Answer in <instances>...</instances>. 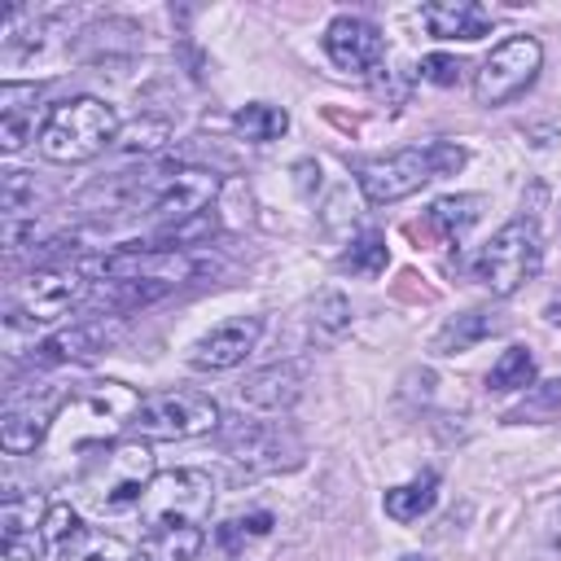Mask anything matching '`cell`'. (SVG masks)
Here are the masks:
<instances>
[{
    "label": "cell",
    "instance_id": "cell-1",
    "mask_svg": "<svg viewBox=\"0 0 561 561\" xmlns=\"http://www.w3.org/2000/svg\"><path fill=\"white\" fill-rule=\"evenodd\" d=\"M118 131H123V123H118L114 105H105L101 96H70L44 114L39 153L48 162H88V158L105 153L118 140Z\"/></svg>",
    "mask_w": 561,
    "mask_h": 561
},
{
    "label": "cell",
    "instance_id": "cell-2",
    "mask_svg": "<svg viewBox=\"0 0 561 561\" xmlns=\"http://www.w3.org/2000/svg\"><path fill=\"white\" fill-rule=\"evenodd\" d=\"M92 294V276L79 263H39L4 294V316L13 329H44L66 320Z\"/></svg>",
    "mask_w": 561,
    "mask_h": 561
},
{
    "label": "cell",
    "instance_id": "cell-3",
    "mask_svg": "<svg viewBox=\"0 0 561 561\" xmlns=\"http://www.w3.org/2000/svg\"><path fill=\"white\" fill-rule=\"evenodd\" d=\"M465 167V149L451 145V140H430V145H412V149H399L390 158H373V162H359V188L373 206H386V202H399L408 193H416L421 184L438 180V175H451Z\"/></svg>",
    "mask_w": 561,
    "mask_h": 561
},
{
    "label": "cell",
    "instance_id": "cell-4",
    "mask_svg": "<svg viewBox=\"0 0 561 561\" xmlns=\"http://www.w3.org/2000/svg\"><path fill=\"white\" fill-rule=\"evenodd\" d=\"M153 478H158L153 451L140 438H123L92 451L83 469V491L96 513H123V508H140Z\"/></svg>",
    "mask_w": 561,
    "mask_h": 561
},
{
    "label": "cell",
    "instance_id": "cell-5",
    "mask_svg": "<svg viewBox=\"0 0 561 561\" xmlns=\"http://www.w3.org/2000/svg\"><path fill=\"white\" fill-rule=\"evenodd\" d=\"M215 197H219V175L210 167H188V162L149 171L136 184V210L153 224H167L171 232H180V224L197 219Z\"/></svg>",
    "mask_w": 561,
    "mask_h": 561
},
{
    "label": "cell",
    "instance_id": "cell-6",
    "mask_svg": "<svg viewBox=\"0 0 561 561\" xmlns=\"http://www.w3.org/2000/svg\"><path fill=\"white\" fill-rule=\"evenodd\" d=\"M136 408H140V399H136L123 381H92L88 390L70 394L66 412L57 416V425L66 430L61 447H66V451H83V447L96 451V447H110V438H114L123 425H131Z\"/></svg>",
    "mask_w": 561,
    "mask_h": 561
},
{
    "label": "cell",
    "instance_id": "cell-7",
    "mask_svg": "<svg viewBox=\"0 0 561 561\" xmlns=\"http://www.w3.org/2000/svg\"><path fill=\"white\" fill-rule=\"evenodd\" d=\"M539 263H543L539 224L526 219V215H517V219H508V224L482 245V254H478V263H473V276H478L491 294L508 298V294H517V289L539 272Z\"/></svg>",
    "mask_w": 561,
    "mask_h": 561
},
{
    "label": "cell",
    "instance_id": "cell-8",
    "mask_svg": "<svg viewBox=\"0 0 561 561\" xmlns=\"http://www.w3.org/2000/svg\"><path fill=\"white\" fill-rule=\"evenodd\" d=\"M215 504V478L206 469H171L158 473L140 500V517L149 530L171 526H202Z\"/></svg>",
    "mask_w": 561,
    "mask_h": 561
},
{
    "label": "cell",
    "instance_id": "cell-9",
    "mask_svg": "<svg viewBox=\"0 0 561 561\" xmlns=\"http://www.w3.org/2000/svg\"><path fill=\"white\" fill-rule=\"evenodd\" d=\"M70 394H75V390H66L61 381L22 386V390L4 403V412H0V447H4L9 456H26V451L44 447L48 434H53V425H57V416L66 412Z\"/></svg>",
    "mask_w": 561,
    "mask_h": 561
},
{
    "label": "cell",
    "instance_id": "cell-10",
    "mask_svg": "<svg viewBox=\"0 0 561 561\" xmlns=\"http://www.w3.org/2000/svg\"><path fill=\"white\" fill-rule=\"evenodd\" d=\"M219 425V403L202 390H158L149 399H140L136 416H131V434L136 438H193Z\"/></svg>",
    "mask_w": 561,
    "mask_h": 561
},
{
    "label": "cell",
    "instance_id": "cell-11",
    "mask_svg": "<svg viewBox=\"0 0 561 561\" xmlns=\"http://www.w3.org/2000/svg\"><path fill=\"white\" fill-rule=\"evenodd\" d=\"M543 66V44L535 35H513L486 53V61L473 75V96L478 105H508L522 96Z\"/></svg>",
    "mask_w": 561,
    "mask_h": 561
},
{
    "label": "cell",
    "instance_id": "cell-12",
    "mask_svg": "<svg viewBox=\"0 0 561 561\" xmlns=\"http://www.w3.org/2000/svg\"><path fill=\"white\" fill-rule=\"evenodd\" d=\"M224 447H228V460H232V482L302 465V443L280 425L241 421V425H232L224 434Z\"/></svg>",
    "mask_w": 561,
    "mask_h": 561
},
{
    "label": "cell",
    "instance_id": "cell-13",
    "mask_svg": "<svg viewBox=\"0 0 561 561\" xmlns=\"http://www.w3.org/2000/svg\"><path fill=\"white\" fill-rule=\"evenodd\" d=\"M324 53L342 75H373L386 61V39L373 22L342 13L324 26Z\"/></svg>",
    "mask_w": 561,
    "mask_h": 561
},
{
    "label": "cell",
    "instance_id": "cell-14",
    "mask_svg": "<svg viewBox=\"0 0 561 561\" xmlns=\"http://www.w3.org/2000/svg\"><path fill=\"white\" fill-rule=\"evenodd\" d=\"M48 513L35 495L9 491L0 504V561H44V517Z\"/></svg>",
    "mask_w": 561,
    "mask_h": 561
},
{
    "label": "cell",
    "instance_id": "cell-15",
    "mask_svg": "<svg viewBox=\"0 0 561 561\" xmlns=\"http://www.w3.org/2000/svg\"><path fill=\"white\" fill-rule=\"evenodd\" d=\"M259 333H263V320L259 316H237V320H224V324H215L193 351H188V364L193 368H206V373H224V368H237L250 351H254V342H259Z\"/></svg>",
    "mask_w": 561,
    "mask_h": 561
},
{
    "label": "cell",
    "instance_id": "cell-16",
    "mask_svg": "<svg viewBox=\"0 0 561 561\" xmlns=\"http://www.w3.org/2000/svg\"><path fill=\"white\" fill-rule=\"evenodd\" d=\"M35 131H44V123H39V83L4 79L0 83V149L18 153L22 145L35 140Z\"/></svg>",
    "mask_w": 561,
    "mask_h": 561
},
{
    "label": "cell",
    "instance_id": "cell-17",
    "mask_svg": "<svg viewBox=\"0 0 561 561\" xmlns=\"http://www.w3.org/2000/svg\"><path fill=\"white\" fill-rule=\"evenodd\" d=\"M421 22L434 39H482L491 35V13L478 4V0H434L421 9Z\"/></svg>",
    "mask_w": 561,
    "mask_h": 561
},
{
    "label": "cell",
    "instance_id": "cell-18",
    "mask_svg": "<svg viewBox=\"0 0 561 561\" xmlns=\"http://www.w3.org/2000/svg\"><path fill=\"white\" fill-rule=\"evenodd\" d=\"M241 403L245 408H259V412H285L298 403L302 394V368L298 364H272V368H259L241 381Z\"/></svg>",
    "mask_w": 561,
    "mask_h": 561
},
{
    "label": "cell",
    "instance_id": "cell-19",
    "mask_svg": "<svg viewBox=\"0 0 561 561\" xmlns=\"http://www.w3.org/2000/svg\"><path fill=\"white\" fill-rule=\"evenodd\" d=\"M500 329H504V320H500L495 311L473 307V311H460L456 320H447V324L438 329L434 351H438V355H456V351H469L473 342H482V337H491V333H500Z\"/></svg>",
    "mask_w": 561,
    "mask_h": 561
},
{
    "label": "cell",
    "instance_id": "cell-20",
    "mask_svg": "<svg viewBox=\"0 0 561 561\" xmlns=\"http://www.w3.org/2000/svg\"><path fill=\"white\" fill-rule=\"evenodd\" d=\"M105 342H110V329H105V324H75V329H66V333H53L48 342H39L35 359H44V364L83 359V355H96Z\"/></svg>",
    "mask_w": 561,
    "mask_h": 561
},
{
    "label": "cell",
    "instance_id": "cell-21",
    "mask_svg": "<svg viewBox=\"0 0 561 561\" xmlns=\"http://www.w3.org/2000/svg\"><path fill=\"white\" fill-rule=\"evenodd\" d=\"M202 552V526L149 530L136 548V561H193Z\"/></svg>",
    "mask_w": 561,
    "mask_h": 561
},
{
    "label": "cell",
    "instance_id": "cell-22",
    "mask_svg": "<svg viewBox=\"0 0 561 561\" xmlns=\"http://www.w3.org/2000/svg\"><path fill=\"white\" fill-rule=\"evenodd\" d=\"M232 127L241 140H254V145H267V140H280L285 127H289V114L280 105H267V101H250L232 114Z\"/></svg>",
    "mask_w": 561,
    "mask_h": 561
},
{
    "label": "cell",
    "instance_id": "cell-23",
    "mask_svg": "<svg viewBox=\"0 0 561 561\" xmlns=\"http://www.w3.org/2000/svg\"><path fill=\"white\" fill-rule=\"evenodd\" d=\"M482 206H486V197H478V193H451V197H438L425 219H430L443 237H460L465 228H473V224L482 219Z\"/></svg>",
    "mask_w": 561,
    "mask_h": 561
},
{
    "label": "cell",
    "instance_id": "cell-24",
    "mask_svg": "<svg viewBox=\"0 0 561 561\" xmlns=\"http://www.w3.org/2000/svg\"><path fill=\"white\" fill-rule=\"evenodd\" d=\"M434 500H438V478H434V473H421V478H412V482L386 491V513H390L394 522H416L421 513L434 508Z\"/></svg>",
    "mask_w": 561,
    "mask_h": 561
},
{
    "label": "cell",
    "instance_id": "cell-25",
    "mask_svg": "<svg viewBox=\"0 0 561 561\" xmlns=\"http://www.w3.org/2000/svg\"><path fill=\"white\" fill-rule=\"evenodd\" d=\"M535 381V355L530 346H508L486 373V390H526Z\"/></svg>",
    "mask_w": 561,
    "mask_h": 561
},
{
    "label": "cell",
    "instance_id": "cell-26",
    "mask_svg": "<svg viewBox=\"0 0 561 561\" xmlns=\"http://www.w3.org/2000/svg\"><path fill=\"white\" fill-rule=\"evenodd\" d=\"M346 324H351V302H346V294L320 289V294L311 298V333H316V337H337Z\"/></svg>",
    "mask_w": 561,
    "mask_h": 561
},
{
    "label": "cell",
    "instance_id": "cell-27",
    "mask_svg": "<svg viewBox=\"0 0 561 561\" xmlns=\"http://www.w3.org/2000/svg\"><path fill=\"white\" fill-rule=\"evenodd\" d=\"M61 561H127V543L105 530H83L70 548L57 552Z\"/></svg>",
    "mask_w": 561,
    "mask_h": 561
},
{
    "label": "cell",
    "instance_id": "cell-28",
    "mask_svg": "<svg viewBox=\"0 0 561 561\" xmlns=\"http://www.w3.org/2000/svg\"><path fill=\"white\" fill-rule=\"evenodd\" d=\"M267 530H272V513L259 508V513H250V517H228V522L215 530V543H219L224 552H241L250 539H259V535H267Z\"/></svg>",
    "mask_w": 561,
    "mask_h": 561
},
{
    "label": "cell",
    "instance_id": "cell-29",
    "mask_svg": "<svg viewBox=\"0 0 561 561\" xmlns=\"http://www.w3.org/2000/svg\"><path fill=\"white\" fill-rule=\"evenodd\" d=\"M88 526L79 522V513L70 508V504H48V513H44V539H48V548H70L79 535H83Z\"/></svg>",
    "mask_w": 561,
    "mask_h": 561
},
{
    "label": "cell",
    "instance_id": "cell-30",
    "mask_svg": "<svg viewBox=\"0 0 561 561\" xmlns=\"http://www.w3.org/2000/svg\"><path fill=\"white\" fill-rule=\"evenodd\" d=\"M342 267L351 272H381L386 267V241L377 232H364L346 254H342Z\"/></svg>",
    "mask_w": 561,
    "mask_h": 561
},
{
    "label": "cell",
    "instance_id": "cell-31",
    "mask_svg": "<svg viewBox=\"0 0 561 561\" xmlns=\"http://www.w3.org/2000/svg\"><path fill=\"white\" fill-rule=\"evenodd\" d=\"M460 70H465L460 57H447V53H430V57H421V79H425V83L451 88V83H460Z\"/></svg>",
    "mask_w": 561,
    "mask_h": 561
},
{
    "label": "cell",
    "instance_id": "cell-32",
    "mask_svg": "<svg viewBox=\"0 0 561 561\" xmlns=\"http://www.w3.org/2000/svg\"><path fill=\"white\" fill-rule=\"evenodd\" d=\"M399 561H430V557H416V552H408V557H399Z\"/></svg>",
    "mask_w": 561,
    "mask_h": 561
},
{
    "label": "cell",
    "instance_id": "cell-33",
    "mask_svg": "<svg viewBox=\"0 0 561 561\" xmlns=\"http://www.w3.org/2000/svg\"><path fill=\"white\" fill-rule=\"evenodd\" d=\"M557 543H561V513H557Z\"/></svg>",
    "mask_w": 561,
    "mask_h": 561
}]
</instances>
